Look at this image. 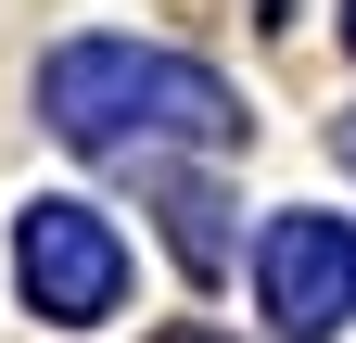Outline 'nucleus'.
I'll list each match as a JSON object with an SVG mask.
<instances>
[{"instance_id":"obj_5","label":"nucleus","mask_w":356,"mask_h":343,"mask_svg":"<svg viewBox=\"0 0 356 343\" xmlns=\"http://www.w3.org/2000/svg\"><path fill=\"white\" fill-rule=\"evenodd\" d=\"M343 38H356V0H343Z\"/></svg>"},{"instance_id":"obj_1","label":"nucleus","mask_w":356,"mask_h":343,"mask_svg":"<svg viewBox=\"0 0 356 343\" xmlns=\"http://www.w3.org/2000/svg\"><path fill=\"white\" fill-rule=\"evenodd\" d=\"M38 115L76 153H153V140H229L242 127L229 76H204L178 51H140V38H64L38 64Z\"/></svg>"},{"instance_id":"obj_2","label":"nucleus","mask_w":356,"mask_h":343,"mask_svg":"<svg viewBox=\"0 0 356 343\" xmlns=\"http://www.w3.org/2000/svg\"><path fill=\"white\" fill-rule=\"evenodd\" d=\"M13 267H26V306L51 331H102L127 306V242L89 217V203H64V191H38L13 217Z\"/></svg>"},{"instance_id":"obj_3","label":"nucleus","mask_w":356,"mask_h":343,"mask_svg":"<svg viewBox=\"0 0 356 343\" xmlns=\"http://www.w3.org/2000/svg\"><path fill=\"white\" fill-rule=\"evenodd\" d=\"M254 292H267V331H293V343L343 331V318H356V229H343V217H267Z\"/></svg>"},{"instance_id":"obj_4","label":"nucleus","mask_w":356,"mask_h":343,"mask_svg":"<svg viewBox=\"0 0 356 343\" xmlns=\"http://www.w3.org/2000/svg\"><path fill=\"white\" fill-rule=\"evenodd\" d=\"M331 153H343V178H356V115H331Z\"/></svg>"}]
</instances>
